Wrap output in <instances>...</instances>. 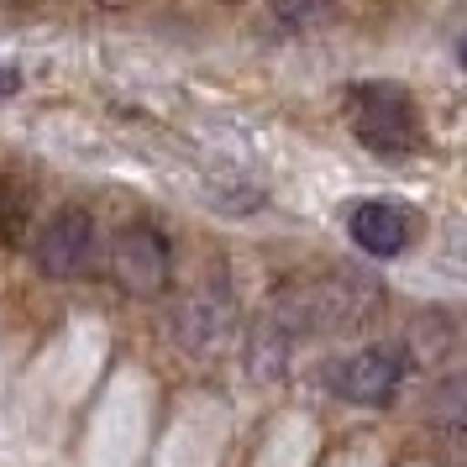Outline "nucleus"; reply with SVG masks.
Returning a JSON list of instances; mask_svg holds the SVG:
<instances>
[{
    "label": "nucleus",
    "mask_w": 467,
    "mask_h": 467,
    "mask_svg": "<svg viewBox=\"0 0 467 467\" xmlns=\"http://www.w3.org/2000/svg\"><path fill=\"white\" fill-rule=\"evenodd\" d=\"M379 316V284L362 274H320L284 289L274 320L289 337H331V331H362Z\"/></svg>",
    "instance_id": "1"
},
{
    "label": "nucleus",
    "mask_w": 467,
    "mask_h": 467,
    "mask_svg": "<svg viewBox=\"0 0 467 467\" xmlns=\"http://www.w3.org/2000/svg\"><path fill=\"white\" fill-rule=\"evenodd\" d=\"M352 127H358L362 148L383 152V158H400V152L420 148V121L410 95L394 85H358L352 89Z\"/></svg>",
    "instance_id": "2"
},
{
    "label": "nucleus",
    "mask_w": 467,
    "mask_h": 467,
    "mask_svg": "<svg viewBox=\"0 0 467 467\" xmlns=\"http://www.w3.org/2000/svg\"><path fill=\"white\" fill-rule=\"evenodd\" d=\"M169 274H173V247L158 226L131 221V226L116 232V242H110V278L121 284V295H137V299L163 295Z\"/></svg>",
    "instance_id": "3"
},
{
    "label": "nucleus",
    "mask_w": 467,
    "mask_h": 467,
    "mask_svg": "<svg viewBox=\"0 0 467 467\" xmlns=\"http://www.w3.org/2000/svg\"><path fill=\"white\" fill-rule=\"evenodd\" d=\"M236 331V299L226 289V278L215 284H194L179 295L173 305V337L184 341L190 352H221Z\"/></svg>",
    "instance_id": "4"
},
{
    "label": "nucleus",
    "mask_w": 467,
    "mask_h": 467,
    "mask_svg": "<svg viewBox=\"0 0 467 467\" xmlns=\"http://www.w3.org/2000/svg\"><path fill=\"white\" fill-rule=\"evenodd\" d=\"M95 221L85 211H58L47 221L43 232H37V268L47 278H79L89 274V263H95Z\"/></svg>",
    "instance_id": "5"
},
{
    "label": "nucleus",
    "mask_w": 467,
    "mask_h": 467,
    "mask_svg": "<svg viewBox=\"0 0 467 467\" xmlns=\"http://www.w3.org/2000/svg\"><path fill=\"white\" fill-rule=\"evenodd\" d=\"M404 373H410V358L400 347H362L352 362H341L337 394L352 404H389L400 394Z\"/></svg>",
    "instance_id": "6"
},
{
    "label": "nucleus",
    "mask_w": 467,
    "mask_h": 467,
    "mask_svg": "<svg viewBox=\"0 0 467 467\" xmlns=\"http://www.w3.org/2000/svg\"><path fill=\"white\" fill-rule=\"evenodd\" d=\"M347 232L362 253L373 257H400L410 247V215L394 200H362L358 211L347 215Z\"/></svg>",
    "instance_id": "7"
},
{
    "label": "nucleus",
    "mask_w": 467,
    "mask_h": 467,
    "mask_svg": "<svg viewBox=\"0 0 467 467\" xmlns=\"http://www.w3.org/2000/svg\"><path fill=\"white\" fill-rule=\"evenodd\" d=\"M289 347H295V337H289L274 316L257 320L253 337H247V373H253L257 383H278L289 373Z\"/></svg>",
    "instance_id": "8"
},
{
    "label": "nucleus",
    "mask_w": 467,
    "mask_h": 467,
    "mask_svg": "<svg viewBox=\"0 0 467 467\" xmlns=\"http://www.w3.org/2000/svg\"><path fill=\"white\" fill-rule=\"evenodd\" d=\"M26 226H32V184L0 179V247H22Z\"/></svg>",
    "instance_id": "9"
},
{
    "label": "nucleus",
    "mask_w": 467,
    "mask_h": 467,
    "mask_svg": "<svg viewBox=\"0 0 467 467\" xmlns=\"http://www.w3.org/2000/svg\"><path fill=\"white\" fill-rule=\"evenodd\" d=\"M274 22L284 32H316V26L337 22V0H278Z\"/></svg>",
    "instance_id": "10"
},
{
    "label": "nucleus",
    "mask_w": 467,
    "mask_h": 467,
    "mask_svg": "<svg viewBox=\"0 0 467 467\" xmlns=\"http://www.w3.org/2000/svg\"><path fill=\"white\" fill-rule=\"evenodd\" d=\"M22 89V68L16 64H0V95H16Z\"/></svg>",
    "instance_id": "11"
},
{
    "label": "nucleus",
    "mask_w": 467,
    "mask_h": 467,
    "mask_svg": "<svg viewBox=\"0 0 467 467\" xmlns=\"http://www.w3.org/2000/svg\"><path fill=\"white\" fill-rule=\"evenodd\" d=\"M106 5H121V0H106Z\"/></svg>",
    "instance_id": "12"
}]
</instances>
